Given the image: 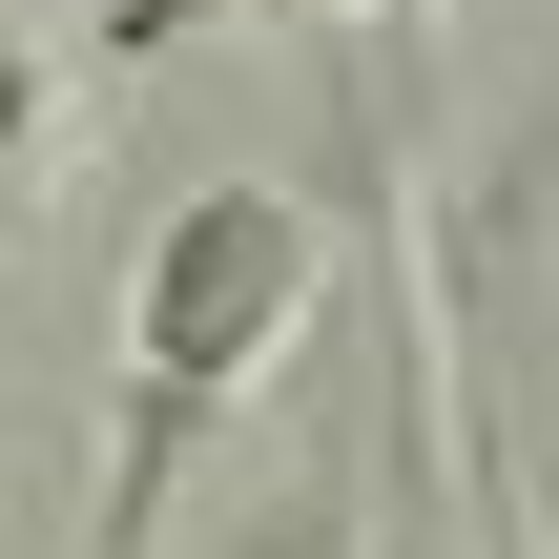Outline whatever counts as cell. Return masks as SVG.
Wrapping results in <instances>:
<instances>
[{
    "label": "cell",
    "instance_id": "4",
    "mask_svg": "<svg viewBox=\"0 0 559 559\" xmlns=\"http://www.w3.org/2000/svg\"><path fill=\"white\" fill-rule=\"evenodd\" d=\"M21 145H41V41H21V0H0V187H21Z\"/></svg>",
    "mask_w": 559,
    "mask_h": 559
},
{
    "label": "cell",
    "instance_id": "5",
    "mask_svg": "<svg viewBox=\"0 0 559 559\" xmlns=\"http://www.w3.org/2000/svg\"><path fill=\"white\" fill-rule=\"evenodd\" d=\"M477 559H539V539H519V498H498V436H477Z\"/></svg>",
    "mask_w": 559,
    "mask_h": 559
},
{
    "label": "cell",
    "instance_id": "2",
    "mask_svg": "<svg viewBox=\"0 0 559 559\" xmlns=\"http://www.w3.org/2000/svg\"><path fill=\"white\" fill-rule=\"evenodd\" d=\"M207 559H353V498H332V477H290V498H249Z\"/></svg>",
    "mask_w": 559,
    "mask_h": 559
},
{
    "label": "cell",
    "instance_id": "3",
    "mask_svg": "<svg viewBox=\"0 0 559 559\" xmlns=\"http://www.w3.org/2000/svg\"><path fill=\"white\" fill-rule=\"evenodd\" d=\"M228 21H290V0H104V62H187V41H228Z\"/></svg>",
    "mask_w": 559,
    "mask_h": 559
},
{
    "label": "cell",
    "instance_id": "1",
    "mask_svg": "<svg viewBox=\"0 0 559 559\" xmlns=\"http://www.w3.org/2000/svg\"><path fill=\"white\" fill-rule=\"evenodd\" d=\"M332 290V228L290 187H187L124 270V373H104V477H83V559H145L166 498L207 477V436L249 415V373L311 332Z\"/></svg>",
    "mask_w": 559,
    "mask_h": 559
}]
</instances>
